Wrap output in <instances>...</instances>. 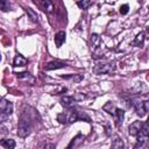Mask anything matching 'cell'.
I'll list each match as a JSON object with an SVG mask.
<instances>
[{
	"instance_id": "obj_1",
	"label": "cell",
	"mask_w": 149,
	"mask_h": 149,
	"mask_svg": "<svg viewBox=\"0 0 149 149\" xmlns=\"http://www.w3.org/2000/svg\"><path fill=\"white\" fill-rule=\"evenodd\" d=\"M31 129V122L30 119L28 118V115L26 113H22L17 123V135L20 137H26L29 135Z\"/></svg>"
},
{
	"instance_id": "obj_2",
	"label": "cell",
	"mask_w": 149,
	"mask_h": 149,
	"mask_svg": "<svg viewBox=\"0 0 149 149\" xmlns=\"http://www.w3.org/2000/svg\"><path fill=\"white\" fill-rule=\"evenodd\" d=\"M149 139V119L142 123V127L137 134V143L135 144V148L143 147Z\"/></svg>"
},
{
	"instance_id": "obj_3",
	"label": "cell",
	"mask_w": 149,
	"mask_h": 149,
	"mask_svg": "<svg viewBox=\"0 0 149 149\" xmlns=\"http://www.w3.org/2000/svg\"><path fill=\"white\" fill-rule=\"evenodd\" d=\"M115 70V63L108 62V63H100L97 64L93 68V73L94 74H107V73H112Z\"/></svg>"
},
{
	"instance_id": "obj_4",
	"label": "cell",
	"mask_w": 149,
	"mask_h": 149,
	"mask_svg": "<svg viewBox=\"0 0 149 149\" xmlns=\"http://www.w3.org/2000/svg\"><path fill=\"white\" fill-rule=\"evenodd\" d=\"M13 113V104L10 101H7L6 99H1L0 102V121H5Z\"/></svg>"
},
{
	"instance_id": "obj_5",
	"label": "cell",
	"mask_w": 149,
	"mask_h": 149,
	"mask_svg": "<svg viewBox=\"0 0 149 149\" xmlns=\"http://www.w3.org/2000/svg\"><path fill=\"white\" fill-rule=\"evenodd\" d=\"M45 13H48V14H50V13H52L54 12V9H55V7H54V3H52V1L51 0H38L37 2H36Z\"/></svg>"
},
{
	"instance_id": "obj_6",
	"label": "cell",
	"mask_w": 149,
	"mask_h": 149,
	"mask_svg": "<svg viewBox=\"0 0 149 149\" xmlns=\"http://www.w3.org/2000/svg\"><path fill=\"white\" fill-rule=\"evenodd\" d=\"M142 123H143L142 121H134L133 123H130L128 127V134L132 136H137V134L142 127Z\"/></svg>"
},
{
	"instance_id": "obj_7",
	"label": "cell",
	"mask_w": 149,
	"mask_h": 149,
	"mask_svg": "<svg viewBox=\"0 0 149 149\" xmlns=\"http://www.w3.org/2000/svg\"><path fill=\"white\" fill-rule=\"evenodd\" d=\"M66 64L62 63V62H58V61H52V62H49L44 65V70L47 71H50V70H57V69H63L65 68Z\"/></svg>"
},
{
	"instance_id": "obj_8",
	"label": "cell",
	"mask_w": 149,
	"mask_h": 149,
	"mask_svg": "<svg viewBox=\"0 0 149 149\" xmlns=\"http://www.w3.org/2000/svg\"><path fill=\"white\" fill-rule=\"evenodd\" d=\"M61 102H62V105H63L65 108H68V109H71V108H73V107L76 106V100H74V98H73V97H69V95L63 97V98L61 99Z\"/></svg>"
},
{
	"instance_id": "obj_9",
	"label": "cell",
	"mask_w": 149,
	"mask_h": 149,
	"mask_svg": "<svg viewBox=\"0 0 149 149\" xmlns=\"http://www.w3.org/2000/svg\"><path fill=\"white\" fill-rule=\"evenodd\" d=\"M114 120H115V125L119 127L120 125H122L123 122V119H125V112L123 109H120V108H116L115 113H114Z\"/></svg>"
},
{
	"instance_id": "obj_10",
	"label": "cell",
	"mask_w": 149,
	"mask_h": 149,
	"mask_svg": "<svg viewBox=\"0 0 149 149\" xmlns=\"http://www.w3.org/2000/svg\"><path fill=\"white\" fill-rule=\"evenodd\" d=\"M65 37H66V35L64 31H58L55 35V44L57 48H61L63 45V43L65 42Z\"/></svg>"
},
{
	"instance_id": "obj_11",
	"label": "cell",
	"mask_w": 149,
	"mask_h": 149,
	"mask_svg": "<svg viewBox=\"0 0 149 149\" xmlns=\"http://www.w3.org/2000/svg\"><path fill=\"white\" fill-rule=\"evenodd\" d=\"M28 63V59L24 58L22 55H16L13 59V66H24Z\"/></svg>"
},
{
	"instance_id": "obj_12",
	"label": "cell",
	"mask_w": 149,
	"mask_h": 149,
	"mask_svg": "<svg viewBox=\"0 0 149 149\" xmlns=\"http://www.w3.org/2000/svg\"><path fill=\"white\" fill-rule=\"evenodd\" d=\"M133 105H134V108H135V111H136V114H137V115L143 116V115L146 114V109H144V107H143V101L135 100V101L133 102Z\"/></svg>"
},
{
	"instance_id": "obj_13",
	"label": "cell",
	"mask_w": 149,
	"mask_h": 149,
	"mask_svg": "<svg viewBox=\"0 0 149 149\" xmlns=\"http://www.w3.org/2000/svg\"><path fill=\"white\" fill-rule=\"evenodd\" d=\"M90 43H91V47H92L93 49L99 48V45H100V43H101L100 36H99L98 34H92L91 37H90Z\"/></svg>"
},
{
	"instance_id": "obj_14",
	"label": "cell",
	"mask_w": 149,
	"mask_h": 149,
	"mask_svg": "<svg viewBox=\"0 0 149 149\" xmlns=\"http://www.w3.org/2000/svg\"><path fill=\"white\" fill-rule=\"evenodd\" d=\"M143 42H144V33L141 31V33H139V34L136 35V37L134 38V41H133L130 44L134 45V47H142Z\"/></svg>"
},
{
	"instance_id": "obj_15",
	"label": "cell",
	"mask_w": 149,
	"mask_h": 149,
	"mask_svg": "<svg viewBox=\"0 0 149 149\" xmlns=\"http://www.w3.org/2000/svg\"><path fill=\"white\" fill-rule=\"evenodd\" d=\"M116 108H118V107H115V105H114L113 102H111V101L106 102V104L102 106V109H104L105 112H107L108 114H112V115H114Z\"/></svg>"
},
{
	"instance_id": "obj_16",
	"label": "cell",
	"mask_w": 149,
	"mask_h": 149,
	"mask_svg": "<svg viewBox=\"0 0 149 149\" xmlns=\"http://www.w3.org/2000/svg\"><path fill=\"white\" fill-rule=\"evenodd\" d=\"M0 146L5 149H13V148H15V141L12 139H6L0 142Z\"/></svg>"
},
{
	"instance_id": "obj_17",
	"label": "cell",
	"mask_w": 149,
	"mask_h": 149,
	"mask_svg": "<svg viewBox=\"0 0 149 149\" xmlns=\"http://www.w3.org/2000/svg\"><path fill=\"white\" fill-rule=\"evenodd\" d=\"M26 10V13H27V15H28V19L31 21V22H34V23H37L38 22V17H37V14L34 12V9H31V8H26L24 9Z\"/></svg>"
},
{
	"instance_id": "obj_18",
	"label": "cell",
	"mask_w": 149,
	"mask_h": 149,
	"mask_svg": "<svg viewBox=\"0 0 149 149\" xmlns=\"http://www.w3.org/2000/svg\"><path fill=\"white\" fill-rule=\"evenodd\" d=\"M16 77L20 79V80H30L31 81V84H34V81H35V79H34V77H31L30 76V73H28V72H21V73H17L16 74Z\"/></svg>"
},
{
	"instance_id": "obj_19",
	"label": "cell",
	"mask_w": 149,
	"mask_h": 149,
	"mask_svg": "<svg viewBox=\"0 0 149 149\" xmlns=\"http://www.w3.org/2000/svg\"><path fill=\"white\" fill-rule=\"evenodd\" d=\"M62 78L65 79H71L74 83H79L80 80H83V76L81 74H70V76H62Z\"/></svg>"
},
{
	"instance_id": "obj_20",
	"label": "cell",
	"mask_w": 149,
	"mask_h": 149,
	"mask_svg": "<svg viewBox=\"0 0 149 149\" xmlns=\"http://www.w3.org/2000/svg\"><path fill=\"white\" fill-rule=\"evenodd\" d=\"M123 141L120 139V137H116L113 142H112V148H114V149H121V148H123Z\"/></svg>"
},
{
	"instance_id": "obj_21",
	"label": "cell",
	"mask_w": 149,
	"mask_h": 149,
	"mask_svg": "<svg viewBox=\"0 0 149 149\" xmlns=\"http://www.w3.org/2000/svg\"><path fill=\"white\" fill-rule=\"evenodd\" d=\"M91 3H92V0H79V1L77 2L78 7L81 8V9H86V8H88V7L91 6Z\"/></svg>"
},
{
	"instance_id": "obj_22",
	"label": "cell",
	"mask_w": 149,
	"mask_h": 149,
	"mask_svg": "<svg viewBox=\"0 0 149 149\" xmlns=\"http://www.w3.org/2000/svg\"><path fill=\"white\" fill-rule=\"evenodd\" d=\"M0 3H1V9L2 12H7L10 9V5L7 0H0Z\"/></svg>"
},
{
	"instance_id": "obj_23",
	"label": "cell",
	"mask_w": 149,
	"mask_h": 149,
	"mask_svg": "<svg viewBox=\"0 0 149 149\" xmlns=\"http://www.w3.org/2000/svg\"><path fill=\"white\" fill-rule=\"evenodd\" d=\"M72 97L74 98V100H76V101H81V100L86 99V95H85L84 93H80V92L76 93V94H74V95H72Z\"/></svg>"
},
{
	"instance_id": "obj_24",
	"label": "cell",
	"mask_w": 149,
	"mask_h": 149,
	"mask_svg": "<svg viewBox=\"0 0 149 149\" xmlns=\"http://www.w3.org/2000/svg\"><path fill=\"white\" fill-rule=\"evenodd\" d=\"M128 10H129V6H128L127 3H125V5H122V6L120 7V13H121L122 15L127 14V13H128Z\"/></svg>"
},
{
	"instance_id": "obj_25",
	"label": "cell",
	"mask_w": 149,
	"mask_h": 149,
	"mask_svg": "<svg viewBox=\"0 0 149 149\" xmlns=\"http://www.w3.org/2000/svg\"><path fill=\"white\" fill-rule=\"evenodd\" d=\"M143 107H144L146 112H149V99L146 100V101H143Z\"/></svg>"
},
{
	"instance_id": "obj_26",
	"label": "cell",
	"mask_w": 149,
	"mask_h": 149,
	"mask_svg": "<svg viewBox=\"0 0 149 149\" xmlns=\"http://www.w3.org/2000/svg\"><path fill=\"white\" fill-rule=\"evenodd\" d=\"M41 147L42 148H55V144H48V143H45V144H42Z\"/></svg>"
},
{
	"instance_id": "obj_27",
	"label": "cell",
	"mask_w": 149,
	"mask_h": 149,
	"mask_svg": "<svg viewBox=\"0 0 149 149\" xmlns=\"http://www.w3.org/2000/svg\"><path fill=\"white\" fill-rule=\"evenodd\" d=\"M147 33H148V34H149V27H148V28H147Z\"/></svg>"
},
{
	"instance_id": "obj_28",
	"label": "cell",
	"mask_w": 149,
	"mask_h": 149,
	"mask_svg": "<svg viewBox=\"0 0 149 149\" xmlns=\"http://www.w3.org/2000/svg\"><path fill=\"white\" fill-rule=\"evenodd\" d=\"M34 1H35V2H37V1H38V0H34Z\"/></svg>"
}]
</instances>
